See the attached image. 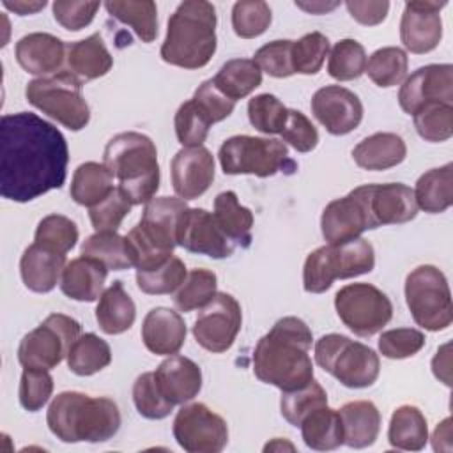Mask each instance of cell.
Segmentation results:
<instances>
[{
  "label": "cell",
  "instance_id": "cell-57",
  "mask_svg": "<svg viewBox=\"0 0 453 453\" xmlns=\"http://www.w3.org/2000/svg\"><path fill=\"white\" fill-rule=\"evenodd\" d=\"M281 138L297 152H310L319 143V131L303 111L288 108V117L285 129L281 131Z\"/></svg>",
  "mask_w": 453,
  "mask_h": 453
},
{
  "label": "cell",
  "instance_id": "cell-59",
  "mask_svg": "<svg viewBox=\"0 0 453 453\" xmlns=\"http://www.w3.org/2000/svg\"><path fill=\"white\" fill-rule=\"evenodd\" d=\"M191 99L202 108V111L211 120V124L225 120L234 111V108H235V101H232L225 94H221L216 88V85L212 83V78L202 81L196 87V90H195Z\"/></svg>",
  "mask_w": 453,
  "mask_h": 453
},
{
  "label": "cell",
  "instance_id": "cell-40",
  "mask_svg": "<svg viewBox=\"0 0 453 453\" xmlns=\"http://www.w3.org/2000/svg\"><path fill=\"white\" fill-rule=\"evenodd\" d=\"M409 58L407 53L398 46H386L375 50L366 60L365 73L368 78L382 88L400 85L407 76Z\"/></svg>",
  "mask_w": 453,
  "mask_h": 453
},
{
  "label": "cell",
  "instance_id": "cell-32",
  "mask_svg": "<svg viewBox=\"0 0 453 453\" xmlns=\"http://www.w3.org/2000/svg\"><path fill=\"white\" fill-rule=\"evenodd\" d=\"M221 232L234 242V246L248 248L251 244V226L253 212L239 203V198L234 191H221L214 198L212 212Z\"/></svg>",
  "mask_w": 453,
  "mask_h": 453
},
{
  "label": "cell",
  "instance_id": "cell-49",
  "mask_svg": "<svg viewBox=\"0 0 453 453\" xmlns=\"http://www.w3.org/2000/svg\"><path fill=\"white\" fill-rule=\"evenodd\" d=\"M78 241V226L76 223L62 214H48L44 216L37 228L34 242L46 246L58 253H67L76 246Z\"/></svg>",
  "mask_w": 453,
  "mask_h": 453
},
{
  "label": "cell",
  "instance_id": "cell-8",
  "mask_svg": "<svg viewBox=\"0 0 453 453\" xmlns=\"http://www.w3.org/2000/svg\"><path fill=\"white\" fill-rule=\"evenodd\" d=\"M221 170L226 175L271 177L278 172L294 173L297 165L288 156L285 142L250 134L226 138L218 152Z\"/></svg>",
  "mask_w": 453,
  "mask_h": 453
},
{
  "label": "cell",
  "instance_id": "cell-44",
  "mask_svg": "<svg viewBox=\"0 0 453 453\" xmlns=\"http://www.w3.org/2000/svg\"><path fill=\"white\" fill-rule=\"evenodd\" d=\"M366 51L356 39H342L329 51L327 73L338 81L357 80L366 69Z\"/></svg>",
  "mask_w": 453,
  "mask_h": 453
},
{
  "label": "cell",
  "instance_id": "cell-18",
  "mask_svg": "<svg viewBox=\"0 0 453 453\" xmlns=\"http://www.w3.org/2000/svg\"><path fill=\"white\" fill-rule=\"evenodd\" d=\"M311 113L334 136L354 131L363 120L361 99L340 85H326L311 97Z\"/></svg>",
  "mask_w": 453,
  "mask_h": 453
},
{
  "label": "cell",
  "instance_id": "cell-54",
  "mask_svg": "<svg viewBox=\"0 0 453 453\" xmlns=\"http://www.w3.org/2000/svg\"><path fill=\"white\" fill-rule=\"evenodd\" d=\"M53 393V377L48 370L25 368L19 379V403L28 412L42 409Z\"/></svg>",
  "mask_w": 453,
  "mask_h": 453
},
{
  "label": "cell",
  "instance_id": "cell-51",
  "mask_svg": "<svg viewBox=\"0 0 453 453\" xmlns=\"http://www.w3.org/2000/svg\"><path fill=\"white\" fill-rule=\"evenodd\" d=\"M329 55V39L320 32L304 34L292 42V67L299 74H317Z\"/></svg>",
  "mask_w": 453,
  "mask_h": 453
},
{
  "label": "cell",
  "instance_id": "cell-2",
  "mask_svg": "<svg viewBox=\"0 0 453 453\" xmlns=\"http://www.w3.org/2000/svg\"><path fill=\"white\" fill-rule=\"evenodd\" d=\"M311 329L303 319L283 317L257 342L253 373L281 391L304 388L313 379Z\"/></svg>",
  "mask_w": 453,
  "mask_h": 453
},
{
  "label": "cell",
  "instance_id": "cell-42",
  "mask_svg": "<svg viewBox=\"0 0 453 453\" xmlns=\"http://www.w3.org/2000/svg\"><path fill=\"white\" fill-rule=\"evenodd\" d=\"M218 294V278L209 269H193L173 296V303L180 311L202 310Z\"/></svg>",
  "mask_w": 453,
  "mask_h": 453
},
{
  "label": "cell",
  "instance_id": "cell-28",
  "mask_svg": "<svg viewBox=\"0 0 453 453\" xmlns=\"http://www.w3.org/2000/svg\"><path fill=\"white\" fill-rule=\"evenodd\" d=\"M407 156V145L396 133H373L352 149L354 163L370 172H380L400 165Z\"/></svg>",
  "mask_w": 453,
  "mask_h": 453
},
{
  "label": "cell",
  "instance_id": "cell-23",
  "mask_svg": "<svg viewBox=\"0 0 453 453\" xmlns=\"http://www.w3.org/2000/svg\"><path fill=\"white\" fill-rule=\"evenodd\" d=\"M67 44L57 35L46 32H32L23 35L14 48L18 64L30 74L39 78L55 74L65 58Z\"/></svg>",
  "mask_w": 453,
  "mask_h": 453
},
{
  "label": "cell",
  "instance_id": "cell-16",
  "mask_svg": "<svg viewBox=\"0 0 453 453\" xmlns=\"http://www.w3.org/2000/svg\"><path fill=\"white\" fill-rule=\"evenodd\" d=\"M453 104V65L451 64H428L416 69L405 78L398 92L400 108L414 115L428 103Z\"/></svg>",
  "mask_w": 453,
  "mask_h": 453
},
{
  "label": "cell",
  "instance_id": "cell-24",
  "mask_svg": "<svg viewBox=\"0 0 453 453\" xmlns=\"http://www.w3.org/2000/svg\"><path fill=\"white\" fill-rule=\"evenodd\" d=\"M154 375L161 393L173 405L191 402L202 389V370L193 359L186 356H168L156 368Z\"/></svg>",
  "mask_w": 453,
  "mask_h": 453
},
{
  "label": "cell",
  "instance_id": "cell-12",
  "mask_svg": "<svg viewBox=\"0 0 453 453\" xmlns=\"http://www.w3.org/2000/svg\"><path fill=\"white\" fill-rule=\"evenodd\" d=\"M334 310L340 320L363 338L379 333L393 317L389 297L372 283H349L342 287L334 296Z\"/></svg>",
  "mask_w": 453,
  "mask_h": 453
},
{
  "label": "cell",
  "instance_id": "cell-27",
  "mask_svg": "<svg viewBox=\"0 0 453 453\" xmlns=\"http://www.w3.org/2000/svg\"><path fill=\"white\" fill-rule=\"evenodd\" d=\"M106 276L108 267L101 260L81 255L65 264L60 278V290L69 299L92 303L101 297Z\"/></svg>",
  "mask_w": 453,
  "mask_h": 453
},
{
  "label": "cell",
  "instance_id": "cell-62",
  "mask_svg": "<svg viewBox=\"0 0 453 453\" xmlns=\"http://www.w3.org/2000/svg\"><path fill=\"white\" fill-rule=\"evenodd\" d=\"M432 446L435 451L451 449V418H446L442 423L437 425L432 435Z\"/></svg>",
  "mask_w": 453,
  "mask_h": 453
},
{
  "label": "cell",
  "instance_id": "cell-64",
  "mask_svg": "<svg viewBox=\"0 0 453 453\" xmlns=\"http://www.w3.org/2000/svg\"><path fill=\"white\" fill-rule=\"evenodd\" d=\"M297 7L311 12V14H320V12H327L331 9H334L338 5V2H333V4H324V2H311V4H303V2H296Z\"/></svg>",
  "mask_w": 453,
  "mask_h": 453
},
{
  "label": "cell",
  "instance_id": "cell-20",
  "mask_svg": "<svg viewBox=\"0 0 453 453\" xmlns=\"http://www.w3.org/2000/svg\"><path fill=\"white\" fill-rule=\"evenodd\" d=\"M214 156L203 145L182 147L170 163L172 186L179 198L202 196L214 180Z\"/></svg>",
  "mask_w": 453,
  "mask_h": 453
},
{
  "label": "cell",
  "instance_id": "cell-61",
  "mask_svg": "<svg viewBox=\"0 0 453 453\" xmlns=\"http://www.w3.org/2000/svg\"><path fill=\"white\" fill-rule=\"evenodd\" d=\"M449 366H451V363H449V343H446V345H442L437 350L435 357L432 359V372H434V375L439 380H442L446 386H451Z\"/></svg>",
  "mask_w": 453,
  "mask_h": 453
},
{
  "label": "cell",
  "instance_id": "cell-39",
  "mask_svg": "<svg viewBox=\"0 0 453 453\" xmlns=\"http://www.w3.org/2000/svg\"><path fill=\"white\" fill-rule=\"evenodd\" d=\"M111 363V349L96 333L80 334L67 354V366L80 377L94 375Z\"/></svg>",
  "mask_w": 453,
  "mask_h": 453
},
{
  "label": "cell",
  "instance_id": "cell-21",
  "mask_svg": "<svg viewBox=\"0 0 453 453\" xmlns=\"http://www.w3.org/2000/svg\"><path fill=\"white\" fill-rule=\"evenodd\" d=\"M133 267L136 271H152L173 257L177 235L147 219H140L126 235Z\"/></svg>",
  "mask_w": 453,
  "mask_h": 453
},
{
  "label": "cell",
  "instance_id": "cell-41",
  "mask_svg": "<svg viewBox=\"0 0 453 453\" xmlns=\"http://www.w3.org/2000/svg\"><path fill=\"white\" fill-rule=\"evenodd\" d=\"M81 255L97 258L113 271L133 267L126 235L122 237L117 232H96L88 235L81 244Z\"/></svg>",
  "mask_w": 453,
  "mask_h": 453
},
{
  "label": "cell",
  "instance_id": "cell-14",
  "mask_svg": "<svg viewBox=\"0 0 453 453\" xmlns=\"http://www.w3.org/2000/svg\"><path fill=\"white\" fill-rule=\"evenodd\" d=\"M242 326V311L239 301L226 292H218L214 299L205 304L193 326V336L196 343L212 352H226Z\"/></svg>",
  "mask_w": 453,
  "mask_h": 453
},
{
  "label": "cell",
  "instance_id": "cell-25",
  "mask_svg": "<svg viewBox=\"0 0 453 453\" xmlns=\"http://www.w3.org/2000/svg\"><path fill=\"white\" fill-rule=\"evenodd\" d=\"M142 340L156 356L177 354L186 342L184 319L165 306L152 308L142 324Z\"/></svg>",
  "mask_w": 453,
  "mask_h": 453
},
{
  "label": "cell",
  "instance_id": "cell-6",
  "mask_svg": "<svg viewBox=\"0 0 453 453\" xmlns=\"http://www.w3.org/2000/svg\"><path fill=\"white\" fill-rule=\"evenodd\" d=\"M373 265V246L363 237L340 244H326L306 257L303 267V287L310 294H322L331 288L334 280L366 274Z\"/></svg>",
  "mask_w": 453,
  "mask_h": 453
},
{
  "label": "cell",
  "instance_id": "cell-30",
  "mask_svg": "<svg viewBox=\"0 0 453 453\" xmlns=\"http://www.w3.org/2000/svg\"><path fill=\"white\" fill-rule=\"evenodd\" d=\"M69 73H73L81 81L97 80L110 73L113 65V57L110 55L101 34H92L81 41L69 42L65 53Z\"/></svg>",
  "mask_w": 453,
  "mask_h": 453
},
{
  "label": "cell",
  "instance_id": "cell-56",
  "mask_svg": "<svg viewBox=\"0 0 453 453\" xmlns=\"http://www.w3.org/2000/svg\"><path fill=\"white\" fill-rule=\"evenodd\" d=\"M292 42L290 39H276L255 53V62L260 71L267 73L273 78H288L294 74L292 67Z\"/></svg>",
  "mask_w": 453,
  "mask_h": 453
},
{
  "label": "cell",
  "instance_id": "cell-60",
  "mask_svg": "<svg viewBox=\"0 0 453 453\" xmlns=\"http://www.w3.org/2000/svg\"><path fill=\"white\" fill-rule=\"evenodd\" d=\"M345 7L352 19L365 27H373L379 25L386 19L388 11H389V2H359V0H349L345 2Z\"/></svg>",
  "mask_w": 453,
  "mask_h": 453
},
{
  "label": "cell",
  "instance_id": "cell-50",
  "mask_svg": "<svg viewBox=\"0 0 453 453\" xmlns=\"http://www.w3.org/2000/svg\"><path fill=\"white\" fill-rule=\"evenodd\" d=\"M133 402L140 416L147 419H163L173 411V403L161 393L154 372H145L133 384Z\"/></svg>",
  "mask_w": 453,
  "mask_h": 453
},
{
  "label": "cell",
  "instance_id": "cell-47",
  "mask_svg": "<svg viewBox=\"0 0 453 453\" xmlns=\"http://www.w3.org/2000/svg\"><path fill=\"white\" fill-rule=\"evenodd\" d=\"M288 108L273 94H258L248 101L250 124L264 134H281Z\"/></svg>",
  "mask_w": 453,
  "mask_h": 453
},
{
  "label": "cell",
  "instance_id": "cell-37",
  "mask_svg": "<svg viewBox=\"0 0 453 453\" xmlns=\"http://www.w3.org/2000/svg\"><path fill=\"white\" fill-rule=\"evenodd\" d=\"M216 88L232 101L250 96L262 83V71L253 58H232L212 78Z\"/></svg>",
  "mask_w": 453,
  "mask_h": 453
},
{
  "label": "cell",
  "instance_id": "cell-13",
  "mask_svg": "<svg viewBox=\"0 0 453 453\" xmlns=\"http://www.w3.org/2000/svg\"><path fill=\"white\" fill-rule=\"evenodd\" d=\"M172 432L177 444L188 453H219L228 444L226 421L200 402L182 403Z\"/></svg>",
  "mask_w": 453,
  "mask_h": 453
},
{
  "label": "cell",
  "instance_id": "cell-5",
  "mask_svg": "<svg viewBox=\"0 0 453 453\" xmlns=\"http://www.w3.org/2000/svg\"><path fill=\"white\" fill-rule=\"evenodd\" d=\"M104 166L133 205L147 203L159 189V163L154 142L142 133L115 134L104 147Z\"/></svg>",
  "mask_w": 453,
  "mask_h": 453
},
{
  "label": "cell",
  "instance_id": "cell-58",
  "mask_svg": "<svg viewBox=\"0 0 453 453\" xmlns=\"http://www.w3.org/2000/svg\"><path fill=\"white\" fill-rule=\"evenodd\" d=\"M99 7H101L99 2H73V0L71 2L57 0L51 5L55 21L71 32H78L87 25H90Z\"/></svg>",
  "mask_w": 453,
  "mask_h": 453
},
{
  "label": "cell",
  "instance_id": "cell-3",
  "mask_svg": "<svg viewBox=\"0 0 453 453\" xmlns=\"http://www.w3.org/2000/svg\"><path fill=\"white\" fill-rule=\"evenodd\" d=\"M119 405L106 396L58 393L46 412L50 432L62 442H104L120 428Z\"/></svg>",
  "mask_w": 453,
  "mask_h": 453
},
{
  "label": "cell",
  "instance_id": "cell-17",
  "mask_svg": "<svg viewBox=\"0 0 453 453\" xmlns=\"http://www.w3.org/2000/svg\"><path fill=\"white\" fill-rule=\"evenodd\" d=\"M177 244L186 251L226 258L234 253V242L221 232L212 212L202 207H188L177 226Z\"/></svg>",
  "mask_w": 453,
  "mask_h": 453
},
{
  "label": "cell",
  "instance_id": "cell-48",
  "mask_svg": "<svg viewBox=\"0 0 453 453\" xmlns=\"http://www.w3.org/2000/svg\"><path fill=\"white\" fill-rule=\"evenodd\" d=\"M273 21V12L267 2L241 0L232 7V28L241 39H255L262 35Z\"/></svg>",
  "mask_w": 453,
  "mask_h": 453
},
{
  "label": "cell",
  "instance_id": "cell-7",
  "mask_svg": "<svg viewBox=\"0 0 453 453\" xmlns=\"http://www.w3.org/2000/svg\"><path fill=\"white\" fill-rule=\"evenodd\" d=\"M315 363L350 389L370 388L380 372L375 350L345 334L329 333L315 342Z\"/></svg>",
  "mask_w": 453,
  "mask_h": 453
},
{
  "label": "cell",
  "instance_id": "cell-4",
  "mask_svg": "<svg viewBox=\"0 0 453 453\" xmlns=\"http://www.w3.org/2000/svg\"><path fill=\"white\" fill-rule=\"evenodd\" d=\"M216 9L205 0H186L168 18L161 58L182 69H200L216 53Z\"/></svg>",
  "mask_w": 453,
  "mask_h": 453
},
{
  "label": "cell",
  "instance_id": "cell-11",
  "mask_svg": "<svg viewBox=\"0 0 453 453\" xmlns=\"http://www.w3.org/2000/svg\"><path fill=\"white\" fill-rule=\"evenodd\" d=\"M80 334L81 327L78 320L64 313H51L42 324L21 338L18 361L23 368L51 370L67 357L69 349Z\"/></svg>",
  "mask_w": 453,
  "mask_h": 453
},
{
  "label": "cell",
  "instance_id": "cell-31",
  "mask_svg": "<svg viewBox=\"0 0 453 453\" xmlns=\"http://www.w3.org/2000/svg\"><path fill=\"white\" fill-rule=\"evenodd\" d=\"M136 319V306L126 292L122 281H113L103 290L96 306V320L103 333L120 334L131 329Z\"/></svg>",
  "mask_w": 453,
  "mask_h": 453
},
{
  "label": "cell",
  "instance_id": "cell-63",
  "mask_svg": "<svg viewBox=\"0 0 453 453\" xmlns=\"http://www.w3.org/2000/svg\"><path fill=\"white\" fill-rule=\"evenodd\" d=\"M4 7H7L9 11L19 14V16H28V14H35L37 11L46 7V0H39V2H27V0H4L2 2Z\"/></svg>",
  "mask_w": 453,
  "mask_h": 453
},
{
  "label": "cell",
  "instance_id": "cell-33",
  "mask_svg": "<svg viewBox=\"0 0 453 453\" xmlns=\"http://www.w3.org/2000/svg\"><path fill=\"white\" fill-rule=\"evenodd\" d=\"M412 191L418 209L428 214L444 212L453 203V165L446 163L425 172Z\"/></svg>",
  "mask_w": 453,
  "mask_h": 453
},
{
  "label": "cell",
  "instance_id": "cell-9",
  "mask_svg": "<svg viewBox=\"0 0 453 453\" xmlns=\"http://www.w3.org/2000/svg\"><path fill=\"white\" fill-rule=\"evenodd\" d=\"M81 80L69 71L35 78L25 88L27 101L71 131L83 129L90 120V108L81 94Z\"/></svg>",
  "mask_w": 453,
  "mask_h": 453
},
{
  "label": "cell",
  "instance_id": "cell-29",
  "mask_svg": "<svg viewBox=\"0 0 453 453\" xmlns=\"http://www.w3.org/2000/svg\"><path fill=\"white\" fill-rule=\"evenodd\" d=\"M338 414L343 428V444L349 448H368L379 437L380 412L373 402H349L338 409Z\"/></svg>",
  "mask_w": 453,
  "mask_h": 453
},
{
  "label": "cell",
  "instance_id": "cell-1",
  "mask_svg": "<svg viewBox=\"0 0 453 453\" xmlns=\"http://www.w3.org/2000/svg\"><path fill=\"white\" fill-rule=\"evenodd\" d=\"M69 149L64 134L30 111L4 115L0 120V195L30 202L64 186Z\"/></svg>",
  "mask_w": 453,
  "mask_h": 453
},
{
  "label": "cell",
  "instance_id": "cell-19",
  "mask_svg": "<svg viewBox=\"0 0 453 453\" xmlns=\"http://www.w3.org/2000/svg\"><path fill=\"white\" fill-rule=\"evenodd\" d=\"M442 7H446V2L412 0L405 4L400 19V39L405 50L423 55L439 46L442 37Z\"/></svg>",
  "mask_w": 453,
  "mask_h": 453
},
{
  "label": "cell",
  "instance_id": "cell-53",
  "mask_svg": "<svg viewBox=\"0 0 453 453\" xmlns=\"http://www.w3.org/2000/svg\"><path fill=\"white\" fill-rule=\"evenodd\" d=\"M131 207L133 203L122 193V189L115 188L103 202L88 207V218L96 232H117Z\"/></svg>",
  "mask_w": 453,
  "mask_h": 453
},
{
  "label": "cell",
  "instance_id": "cell-43",
  "mask_svg": "<svg viewBox=\"0 0 453 453\" xmlns=\"http://www.w3.org/2000/svg\"><path fill=\"white\" fill-rule=\"evenodd\" d=\"M327 405V393L317 382L311 379L304 388L294 389V391H281V400H280V411L281 416L292 425L299 426L301 421L315 409Z\"/></svg>",
  "mask_w": 453,
  "mask_h": 453
},
{
  "label": "cell",
  "instance_id": "cell-36",
  "mask_svg": "<svg viewBox=\"0 0 453 453\" xmlns=\"http://www.w3.org/2000/svg\"><path fill=\"white\" fill-rule=\"evenodd\" d=\"M113 179L115 177L104 166V163H96V161L81 163L73 173L71 189H69L71 198L78 205L94 207L115 189Z\"/></svg>",
  "mask_w": 453,
  "mask_h": 453
},
{
  "label": "cell",
  "instance_id": "cell-45",
  "mask_svg": "<svg viewBox=\"0 0 453 453\" xmlns=\"http://www.w3.org/2000/svg\"><path fill=\"white\" fill-rule=\"evenodd\" d=\"M412 119L418 134L426 142L441 143L453 136V104L439 101L428 103L421 106Z\"/></svg>",
  "mask_w": 453,
  "mask_h": 453
},
{
  "label": "cell",
  "instance_id": "cell-35",
  "mask_svg": "<svg viewBox=\"0 0 453 453\" xmlns=\"http://www.w3.org/2000/svg\"><path fill=\"white\" fill-rule=\"evenodd\" d=\"M304 444L315 451H331L343 444L342 419L336 409L322 405L311 411L299 425Z\"/></svg>",
  "mask_w": 453,
  "mask_h": 453
},
{
  "label": "cell",
  "instance_id": "cell-52",
  "mask_svg": "<svg viewBox=\"0 0 453 453\" xmlns=\"http://www.w3.org/2000/svg\"><path fill=\"white\" fill-rule=\"evenodd\" d=\"M173 124H175L177 140L182 147L202 145L211 127V120L193 99H188L179 106Z\"/></svg>",
  "mask_w": 453,
  "mask_h": 453
},
{
  "label": "cell",
  "instance_id": "cell-22",
  "mask_svg": "<svg viewBox=\"0 0 453 453\" xmlns=\"http://www.w3.org/2000/svg\"><path fill=\"white\" fill-rule=\"evenodd\" d=\"M368 207L375 228L407 223L418 214L414 191L402 182L368 184Z\"/></svg>",
  "mask_w": 453,
  "mask_h": 453
},
{
  "label": "cell",
  "instance_id": "cell-38",
  "mask_svg": "<svg viewBox=\"0 0 453 453\" xmlns=\"http://www.w3.org/2000/svg\"><path fill=\"white\" fill-rule=\"evenodd\" d=\"M104 7L111 18L131 27L143 42L157 35V7L152 0H110Z\"/></svg>",
  "mask_w": 453,
  "mask_h": 453
},
{
  "label": "cell",
  "instance_id": "cell-26",
  "mask_svg": "<svg viewBox=\"0 0 453 453\" xmlns=\"http://www.w3.org/2000/svg\"><path fill=\"white\" fill-rule=\"evenodd\" d=\"M65 264L64 253L32 242L21 255L19 274L28 290L46 294L60 281Z\"/></svg>",
  "mask_w": 453,
  "mask_h": 453
},
{
  "label": "cell",
  "instance_id": "cell-55",
  "mask_svg": "<svg viewBox=\"0 0 453 453\" xmlns=\"http://www.w3.org/2000/svg\"><path fill=\"white\" fill-rule=\"evenodd\" d=\"M425 347V334L414 327L388 329L379 338V350L388 359H405Z\"/></svg>",
  "mask_w": 453,
  "mask_h": 453
},
{
  "label": "cell",
  "instance_id": "cell-34",
  "mask_svg": "<svg viewBox=\"0 0 453 453\" xmlns=\"http://www.w3.org/2000/svg\"><path fill=\"white\" fill-rule=\"evenodd\" d=\"M391 448L403 451H419L428 441L426 418L416 405H400L393 411L388 428Z\"/></svg>",
  "mask_w": 453,
  "mask_h": 453
},
{
  "label": "cell",
  "instance_id": "cell-46",
  "mask_svg": "<svg viewBox=\"0 0 453 453\" xmlns=\"http://www.w3.org/2000/svg\"><path fill=\"white\" fill-rule=\"evenodd\" d=\"M188 271L179 257H172L152 271H136V285L143 294L161 296L175 292L186 280Z\"/></svg>",
  "mask_w": 453,
  "mask_h": 453
},
{
  "label": "cell",
  "instance_id": "cell-15",
  "mask_svg": "<svg viewBox=\"0 0 453 453\" xmlns=\"http://www.w3.org/2000/svg\"><path fill=\"white\" fill-rule=\"evenodd\" d=\"M368 207V184L354 188L349 195L331 200L320 216V230L327 244H340L361 237L365 230H373Z\"/></svg>",
  "mask_w": 453,
  "mask_h": 453
},
{
  "label": "cell",
  "instance_id": "cell-10",
  "mask_svg": "<svg viewBox=\"0 0 453 453\" xmlns=\"http://www.w3.org/2000/svg\"><path fill=\"white\" fill-rule=\"evenodd\" d=\"M405 303L414 322L426 331H444L453 322L449 285L435 265H418L407 274Z\"/></svg>",
  "mask_w": 453,
  "mask_h": 453
}]
</instances>
